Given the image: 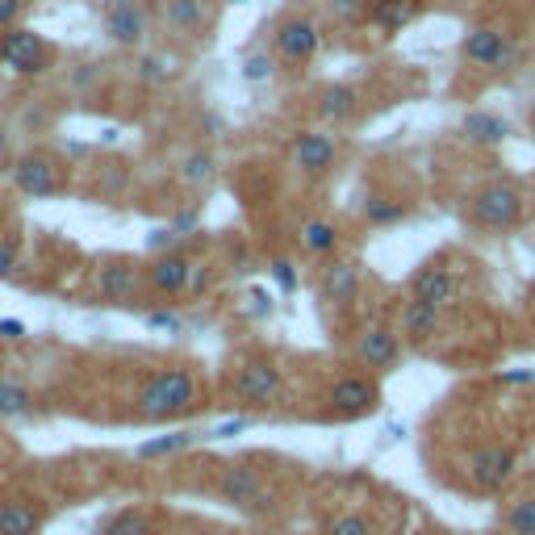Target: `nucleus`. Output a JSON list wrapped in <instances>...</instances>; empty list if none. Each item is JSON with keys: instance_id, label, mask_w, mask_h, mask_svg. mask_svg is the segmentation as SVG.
Wrapping results in <instances>:
<instances>
[{"instance_id": "1", "label": "nucleus", "mask_w": 535, "mask_h": 535, "mask_svg": "<svg viewBox=\"0 0 535 535\" xmlns=\"http://www.w3.org/2000/svg\"><path fill=\"white\" fill-rule=\"evenodd\" d=\"M201 398V385L189 368H164L155 372V377L143 385V393H138V410H143V418H176V414H189Z\"/></svg>"}, {"instance_id": "2", "label": "nucleus", "mask_w": 535, "mask_h": 535, "mask_svg": "<svg viewBox=\"0 0 535 535\" xmlns=\"http://www.w3.org/2000/svg\"><path fill=\"white\" fill-rule=\"evenodd\" d=\"M469 214H473V222L481 230H494V235H502V230H515L519 218H523V193L510 180H494V184H485V189L473 197Z\"/></svg>"}, {"instance_id": "3", "label": "nucleus", "mask_w": 535, "mask_h": 535, "mask_svg": "<svg viewBox=\"0 0 535 535\" xmlns=\"http://www.w3.org/2000/svg\"><path fill=\"white\" fill-rule=\"evenodd\" d=\"M519 469V456L515 448H502V444H485V448H473L469 460H464V473H469L473 490L481 494H498L502 485L515 477Z\"/></svg>"}, {"instance_id": "4", "label": "nucleus", "mask_w": 535, "mask_h": 535, "mask_svg": "<svg viewBox=\"0 0 535 535\" xmlns=\"http://www.w3.org/2000/svg\"><path fill=\"white\" fill-rule=\"evenodd\" d=\"M235 393H239L247 406L268 410L272 402H281L285 377H281V368H276L272 360H247L239 368V377H235Z\"/></svg>"}, {"instance_id": "5", "label": "nucleus", "mask_w": 535, "mask_h": 535, "mask_svg": "<svg viewBox=\"0 0 535 535\" xmlns=\"http://www.w3.org/2000/svg\"><path fill=\"white\" fill-rule=\"evenodd\" d=\"M218 494H222L226 506L251 510V515H264V510H272V494H264L260 473L247 469V464H230V469L218 477Z\"/></svg>"}, {"instance_id": "6", "label": "nucleus", "mask_w": 535, "mask_h": 535, "mask_svg": "<svg viewBox=\"0 0 535 535\" xmlns=\"http://www.w3.org/2000/svg\"><path fill=\"white\" fill-rule=\"evenodd\" d=\"M51 63V51L34 30H9L0 38V67H9L17 76H38Z\"/></svg>"}, {"instance_id": "7", "label": "nucleus", "mask_w": 535, "mask_h": 535, "mask_svg": "<svg viewBox=\"0 0 535 535\" xmlns=\"http://www.w3.org/2000/svg\"><path fill=\"white\" fill-rule=\"evenodd\" d=\"M13 180H17V189L26 197H51V193L63 189V172H59V164L46 151L21 155L17 168H13Z\"/></svg>"}, {"instance_id": "8", "label": "nucleus", "mask_w": 535, "mask_h": 535, "mask_svg": "<svg viewBox=\"0 0 535 535\" xmlns=\"http://www.w3.org/2000/svg\"><path fill=\"white\" fill-rule=\"evenodd\" d=\"M327 402L339 418H360V414H372L381 406V389L372 377H339L327 393Z\"/></svg>"}, {"instance_id": "9", "label": "nucleus", "mask_w": 535, "mask_h": 535, "mask_svg": "<svg viewBox=\"0 0 535 535\" xmlns=\"http://www.w3.org/2000/svg\"><path fill=\"white\" fill-rule=\"evenodd\" d=\"M460 55L477 67H506L510 55H515V46H510L502 26H473L460 42Z\"/></svg>"}, {"instance_id": "10", "label": "nucleus", "mask_w": 535, "mask_h": 535, "mask_svg": "<svg viewBox=\"0 0 535 535\" xmlns=\"http://www.w3.org/2000/svg\"><path fill=\"white\" fill-rule=\"evenodd\" d=\"M335 155H339L335 134L306 130V134H297V143H293V168L306 176H327L335 168Z\"/></svg>"}, {"instance_id": "11", "label": "nucleus", "mask_w": 535, "mask_h": 535, "mask_svg": "<svg viewBox=\"0 0 535 535\" xmlns=\"http://www.w3.org/2000/svg\"><path fill=\"white\" fill-rule=\"evenodd\" d=\"M402 356V339L393 327H385V322H377V327H364L360 343H356V360L372 372H389L393 364H398Z\"/></svg>"}, {"instance_id": "12", "label": "nucleus", "mask_w": 535, "mask_h": 535, "mask_svg": "<svg viewBox=\"0 0 535 535\" xmlns=\"http://www.w3.org/2000/svg\"><path fill=\"white\" fill-rule=\"evenodd\" d=\"M276 55L289 59V63H310L318 55V26L310 17H293V21H281L276 26Z\"/></svg>"}, {"instance_id": "13", "label": "nucleus", "mask_w": 535, "mask_h": 535, "mask_svg": "<svg viewBox=\"0 0 535 535\" xmlns=\"http://www.w3.org/2000/svg\"><path fill=\"white\" fill-rule=\"evenodd\" d=\"M318 293H322V301H331V306H352L356 293H360V264L356 260L327 264V268H322Z\"/></svg>"}, {"instance_id": "14", "label": "nucleus", "mask_w": 535, "mask_h": 535, "mask_svg": "<svg viewBox=\"0 0 535 535\" xmlns=\"http://www.w3.org/2000/svg\"><path fill=\"white\" fill-rule=\"evenodd\" d=\"M439 322H444V310L431 306V301L410 297L406 306H402V327H398V335H406V343H414V347H423V343L435 339Z\"/></svg>"}, {"instance_id": "15", "label": "nucleus", "mask_w": 535, "mask_h": 535, "mask_svg": "<svg viewBox=\"0 0 535 535\" xmlns=\"http://www.w3.org/2000/svg\"><path fill=\"white\" fill-rule=\"evenodd\" d=\"M410 297L431 301V306L444 310L448 301L456 297V276H452V268H444V264L418 268V272H414V281H410Z\"/></svg>"}, {"instance_id": "16", "label": "nucleus", "mask_w": 535, "mask_h": 535, "mask_svg": "<svg viewBox=\"0 0 535 535\" xmlns=\"http://www.w3.org/2000/svg\"><path fill=\"white\" fill-rule=\"evenodd\" d=\"M189 276H193V264L184 260L180 251L159 255V260H151V268H147V281H151V289H155V293H168V297L189 289Z\"/></svg>"}, {"instance_id": "17", "label": "nucleus", "mask_w": 535, "mask_h": 535, "mask_svg": "<svg viewBox=\"0 0 535 535\" xmlns=\"http://www.w3.org/2000/svg\"><path fill=\"white\" fill-rule=\"evenodd\" d=\"M105 30L113 42H122V46H138L147 34V17L138 5H130V0H122V5H113L109 9V21H105Z\"/></svg>"}, {"instance_id": "18", "label": "nucleus", "mask_w": 535, "mask_h": 535, "mask_svg": "<svg viewBox=\"0 0 535 535\" xmlns=\"http://www.w3.org/2000/svg\"><path fill=\"white\" fill-rule=\"evenodd\" d=\"M460 134L469 138L473 147H498L502 138L510 134V126H506V118H498V113L477 109V113H469V118L460 122Z\"/></svg>"}, {"instance_id": "19", "label": "nucleus", "mask_w": 535, "mask_h": 535, "mask_svg": "<svg viewBox=\"0 0 535 535\" xmlns=\"http://www.w3.org/2000/svg\"><path fill=\"white\" fill-rule=\"evenodd\" d=\"M368 17L377 21L385 34H402V26H410L418 17V0H372Z\"/></svg>"}, {"instance_id": "20", "label": "nucleus", "mask_w": 535, "mask_h": 535, "mask_svg": "<svg viewBox=\"0 0 535 535\" xmlns=\"http://www.w3.org/2000/svg\"><path fill=\"white\" fill-rule=\"evenodd\" d=\"M318 113H322L327 122H335V126L352 122L356 113H360V92H356V88H347V84H331L327 92H322Z\"/></svg>"}, {"instance_id": "21", "label": "nucleus", "mask_w": 535, "mask_h": 535, "mask_svg": "<svg viewBox=\"0 0 535 535\" xmlns=\"http://www.w3.org/2000/svg\"><path fill=\"white\" fill-rule=\"evenodd\" d=\"M138 293V268L118 260V264H109L101 268V297L105 301H130Z\"/></svg>"}, {"instance_id": "22", "label": "nucleus", "mask_w": 535, "mask_h": 535, "mask_svg": "<svg viewBox=\"0 0 535 535\" xmlns=\"http://www.w3.org/2000/svg\"><path fill=\"white\" fill-rule=\"evenodd\" d=\"M42 515L30 502H0V535H38Z\"/></svg>"}, {"instance_id": "23", "label": "nucleus", "mask_w": 535, "mask_h": 535, "mask_svg": "<svg viewBox=\"0 0 535 535\" xmlns=\"http://www.w3.org/2000/svg\"><path fill=\"white\" fill-rule=\"evenodd\" d=\"M297 243H301V251H306V255H331L339 247V226L314 218V222H306L297 230Z\"/></svg>"}, {"instance_id": "24", "label": "nucleus", "mask_w": 535, "mask_h": 535, "mask_svg": "<svg viewBox=\"0 0 535 535\" xmlns=\"http://www.w3.org/2000/svg\"><path fill=\"white\" fill-rule=\"evenodd\" d=\"M97 535H151V515L147 510H118Z\"/></svg>"}, {"instance_id": "25", "label": "nucleus", "mask_w": 535, "mask_h": 535, "mask_svg": "<svg viewBox=\"0 0 535 535\" xmlns=\"http://www.w3.org/2000/svg\"><path fill=\"white\" fill-rule=\"evenodd\" d=\"M406 218V205L393 201V197H368L364 201V222L368 226H393Z\"/></svg>"}, {"instance_id": "26", "label": "nucleus", "mask_w": 535, "mask_h": 535, "mask_svg": "<svg viewBox=\"0 0 535 535\" xmlns=\"http://www.w3.org/2000/svg\"><path fill=\"white\" fill-rule=\"evenodd\" d=\"M168 21L176 30H201L205 26V0H168Z\"/></svg>"}, {"instance_id": "27", "label": "nucleus", "mask_w": 535, "mask_h": 535, "mask_svg": "<svg viewBox=\"0 0 535 535\" xmlns=\"http://www.w3.org/2000/svg\"><path fill=\"white\" fill-rule=\"evenodd\" d=\"M506 531L510 535H535V498H519L506 510Z\"/></svg>"}, {"instance_id": "28", "label": "nucleus", "mask_w": 535, "mask_h": 535, "mask_svg": "<svg viewBox=\"0 0 535 535\" xmlns=\"http://www.w3.org/2000/svg\"><path fill=\"white\" fill-rule=\"evenodd\" d=\"M193 431H176V435H164V439H151V444L138 448V456L151 460V456H168V452H180V448H189L193 444Z\"/></svg>"}, {"instance_id": "29", "label": "nucleus", "mask_w": 535, "mask_h": 535, "mask_svg": "<svg viewBox=\"0 0 535 535\" xmlns=\"http://www.w3.org/2000/svg\"><path fill=\"white\" fill-rule=\"evenodd\" d=\"M184 184H205V180H214V155L209 151H193L189 159H184Z\"/></svg>"}, {"instance_id": "30", "label": "nucleus", "mask_w": 535, "mask_h": 535, "mask_svg": "<svg viewBox=\"0 0 535 535\" xmlns=\"http://www.w3.org/2000/svg\"><path fill=\"white\" fill-rule=\"evenodd\" d=\"M30 410V393L17 381H0V414H26Z\"/></svg>"}, {"instance_id": "31", "label": "nucleus", "mask_w": 535, "mask_h": 535, "mask_svg": "<svg viewBox=\"0 0 535 535\" xmlns=\"http://www.w3.org/2000/svg\"><path fill=\"white\" fill-rule=\"evenodd\" d=\"M327 535H377V527H372L364 515H335L327 523Z\"/></svg>"}, {"instance_id": "32", "label": "nucleus", "mask_w": 535, "mask_h": 535, "mask_svg": "<svg viewBox=\"0 0 535 535\" xmlns=\"http://www.w3.org/2000/svg\"><path fill=\"white\" fill-rule=\"evenodd\" d=\"M276 72V63L268 59V55H251L247 63H243V80H251V84H260V80H268Z\"/></svg>"}, {"instance_id": "33", "label": "nucleus", "mask_w": 535, "mask_h": 535, "mask_svg": "<svg viewBox=\"0 0 535 535\" xmlns=\"http://www.w3.org/2000/svg\"><path fill=\"white\" fill-rule=\"evenodd\" d=\"M272 281L281 285L285 293H293V289H297V268H293V260H272Z\"/></svg>"}, {"instance_id": "34", "label": "nucleus", "mask_w": 535, "mask_h": 535, "mask_svg": "<svg viewBox=\"0 0 535 535\" xmlns=\"http://www.w3.org/2000/svg\"><path fill=\"white\" fill-rule=\"evenodd\" d=\"M331 9L343 21H360V17H368V0H331Z\"/></svg>"}, {"instance_id": "35", "label": "nucleus", "mask_w": 535, "mask_h": 535, "mask_svg": "<svg viewBox=\"0 0 535 535\" xmlns=\"http://www.w3.org/2000/svg\"><path fill=\"white\" fill-rule=\"evenodd\" d=\"M17 268V239H5L0 243V276H13Z\"/></svg>"}, {"instance_id": "36", "label": "nucleus", "mask_w": 535, "mask_h": 535, "mask_svg": "<svg viewBox=\"0 0 535 535\" xmlns=\"http://www.w3.org/2000/svg\"><path fill=\"white\" fill-rule=\"evenodd\" d=\"M209 281H214V272H209V268H197V264H193L189 289H184V293H205V289H209Z\"/></svg>"}, {"instance_id": "37", "label": "nucleus", "mask_w": 535, "mask_h": 535, "mask_svg": "<svg viewBox=\"0 0 535 535\" xmlns=\"http://www.w3.org/2000/svg\"><path fill=\"white\" fill-rule=\"evenodd\" d=\"M21 9H26V0H0V26H13Z\"/></svg>"}, {"instance_id": "38", "label": "nucleus", "mask_w": 535, "mask_h": 535, "mask_svg": "<svg viewBox=\"0 0 535 535\" xmlns=\"http://www.w3.org/2000/svg\"><path fill=\"white\" fill-rule=\"evenodd\" d=\"M176 243V230L168 226V230H151V239H147V247L151 251H164V247H172Z\"/></svg>"}, {"instance_id": "39", "label": "nucleus", "mask_w": 535, "mask_h": 535, "mask_svg": "<svg viewBox=\"0 0 535 535\" xmlns=\"http://www.w3.org/2000/svg\"><path fill=\"white\" fill-rule=\"evenodd\" d=\"M147 327H155V331H180V318L176 314H151Z\"/></svg>"}, {"instance_id": "40", "label": "nucleus", "mask_w": 535, "mask_h": 535, "mask_svg": "<svg viewBox=\"0 0 535 535\" xmlns=\"http://www.w3.org/2000/svg\"><path fill=\"white\" fill-rule=\"evenodd\" d=\"M21 335H26V327L17 318H0V339H21Z\"/></svg>"}, {"instance_id": "41", "label": "nucleus", "mask_w": 535, "mask_h": 535, "mask_svg": "<svg viewBox=\"0 0 535 535\" xmlns=\"http://www.w3.org/2000/svg\"><path fill=\"white\" fill-rule=\"evenodd\" d=\"M243 427H247V418H235V423H226V427H218L214 435H218V439H226V435H235V431H243Z\"/></svg>"}, {"instance_id": "42", "label": "nucleus", "mask_w": 535, "mask_h": 535, "mask_svg": "<svg viewBox=\"0 0 535 535\" xmlns=\"http://www.w3.org/2000/svg\"><path fill=\"white\" fill-rule=\"evenodd\" d=\"M143 76H155V80H164L168 72H164V63H155V59H147V63H143Z\"/></svg>"}, {"instance_id": "43", "label": "nucleus", "mask_w": 535, "mask_h": 535, "mask_svg": "<svg viewBox=\"0 0 535 535\" xmlns=\"http://www.w3.org/2000/svg\"><path fill=\"white\" fill-rule=\"evenodd\" d=\"M193 226H197V214H180L172 230H193Z\"/></svg>"}, {"instance_id": "44", "label": "nucleus", "mask_w": 535, "mask_h": 535, "mask_svg": "<svg viewBox=\"0 0 535 535\" xmlns=\"http://www.w3.org/2000/svg\"><path fill=\"white\" fill-rule=\"evenodd\" d=\"M5 147H9V134H5V126H0V155H5Z\"/></svg>"}, {"instance_id": "45", "label": "nucleus", "mask_w": 535, "mask_h": 535, "mask_svg": "<svg viewBox=\"0 0 535 535\" xmlns=\"http://www.w3.org/2000/svg\"><path fill=\"white\" fill-rule=\"evenodd\" d=\"M444 5H469V0H444Z\"/></svg>"}, {"instance_id": "46", "label": "nucleus", "mask_w": 535, "mask_h": 535, "mask_svg": "<svg viewBox=\"0 0 535 535\" xmlns=\"http://www.w3.org/2000/svg\"><path fill=\"white\" fill-rule=\"evenodd\" d=\"M235 5H243V0H235Z\"/></svg>"}, {"instance_id": "47", "label": "nucleus", "mask_w": 535, "mask_h": 535, "mask_svg": "<svg viewBox=\"0 0 535 535\" xmlns=\"http://www.w3.org/2000/svg\"><path fill=\"white\" fill-rule=\"evenodd\" d=\"M439 535H448V531H439Z\"/></svg>"}]
</instances>
